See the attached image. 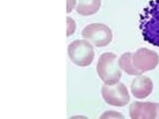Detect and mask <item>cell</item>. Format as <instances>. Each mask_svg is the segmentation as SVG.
Returning a JSON list of instances; mask_svg holds the SVG:
<instances>
[{"mask_svg":"<svg viewBox=\"0 0 159 119\" xmlns=\"http://www.w3.org/2000/svg\"><path fill=\"white\" fill-rule=\"evenodd\" d=\"M77 0H67V12L70 13L74 8H76Z\"/></svg>","mask_w":159,"mask_h":119,"instance_id":"obj_13","label":"cell"},{"mask_svg":"<svg viewBox=\"0 0 159 119\" xmlns=\"http://www.w3.org/2000/svg\"><path fill=\"white\" fill-rule=\"evenodd\" d=\"M102 95L107 104L117 107L126 105L130 99L126 86L121 82L116 84L104 83L102 87Z\"/></svg>","mask_w":159,"mask_h":119,"instance_id":"obj_5","label":"cell"},{"mask_svg":"<svg viewBox=\"0 0 159 119\" xmlns=\"http://www.w3.org/2000/svg\"><path fill=\"white\" fill-rule=\"evenodd\" d=\"M97 72L98 77L106 84H116L121 77V71L118 66L117 56L113 53H103L99 57Z\"/></svg>","mask_w":159,"mask_h":119,"instance_id":"obj_2","label":"cell"},{"mask_svg":"<svg viewBox=\"0 0 159 119\" xmlns=\"http://www.w3.org/2000/svg\"><path fill=\"white\" fill-rule=\"evenodd\" d=\"M118 66L120 68V69L125 72L127 74H130V76H139V74H141L133 66L132 53L130 52L123 53L121 55L118 60Z\"/></svg>","mask_w":159,"mask_h":119,"instance_id":"obj_10","label":"cell"},{"mask_svg":"<svg viewBox=\"0 0 159 119\" xmlns=\"http://www.w3.org/2000/svg\"><path fill=\"white\" fill-rule=\"evenodd\" d=\"M82 36L96 47H106L111 42L112 32L106 24L92 23L83 29Z\"/></svg>","mask_w":159,"mask_h":119,"instance_id":"obj_4","label":"cell"},{"mask_svg":"<svg viewBox=\"0 0 159 119\" xmlns=\"http://www.w3.org/2000/svg\"><path fill=\"white\" fill-rule=\"evenodd\" d=\"M101 118H121L123 119L124 116L122 114L118 113V112H116V111H107L106 113H103L101 115Z\"/></svg>","mask_w":159,"mask_h":119,"instance_id":"obj_12","label":"cell"},{"mask_svg":"<svg viewBox=\"0 0 159 119\" xmlns=\"http://www.w3.org/2000/svg\"><path fill=\"white\" fill-rule=\"evenodd\" d=\"M131 93L134 97L142 99L147 97L153 90V82L150 78L145 76L136 77L131 82Z\"/></svg>","mask_w":159,"mask_h":119,"instance_id":"obj_8","label":"cell"},{"mask_svg":"<svg viewBox=\"0 0 159 119\" xmlns=\"http://www.w3.org/2000/svg\"><path fill=\"white\" fill-rule=\"evenodd\" d=\"M132 64L139 73H143L157 67L159 56L156 52L151 50L140 48L135 53H132Z\"/></svg>","mask_w":159,"mask_h":119,"instance_id":"obj_6","label":"cell"},{"mask_svg":"<svg viewBox=\"0 0 159 119\" xmlns=\"http://www.w3.org/2000/svg\"><path fill=\"white\" fill-rule=\"evenodd\" d=\"M75 30H76V22L75 20L71 17L67 18V36H71L75 33Z\"/></svg>","mask_w":159,"mask_h":119,"instance_id":"obj_11","label":"cell"},{"mask_svg":"<svg viewBox=\"0 0 159 119\" xmlns=\"http://www.w3.org/2000/svg\"><path fill=\"white\" fill-rule=\"evenodd\" d=\"M142 38L145 42L159 47V0H151L139 19Z\"/></svg>","mask_w":159,"mask_h":119,"instance_id":"obj_1","label":"cell"},{"mask_svg":"<svg viewBox=\"0 0 159 119\" xmlns=\"http://www.w3.org/2000/svg\"><path fill=\"white\" fill-rule=\"evenodd\" d=\"M101 0H77L76 11L82 16H89L98 11Z\"/></svg>","mask_w":159,"mask_h":119,"instance_id":"obj_9","label":"cell"},{"mask_svg":"<svg viewBox=\"0 0 159 119\" xmlns=\"http://www.w3.org/2000/svg\"><path fill=\"white\" fill-rule=\"evenodd\" d=\"M129 116L132 119H159V103L133 102L129 106Z\"/></svg>","mask_w":159,"mask_h":119,"instance_id":"obj_7","label":"cell"},{"mask_svg":"<svg viewBox=\"0 0 159 119\" xmlns=\"http://www.w3.org/2000/svg\"><path fill=\"white\" fill-rule=\"evenodd\" d=\"M70 60L79 67L89 66L94 58V51L88 40H76L68 47Z\"/></svg>","mask_w":159,"mask_h":119,"instance_id":"obj_3","label":"cell"}]
</instances>
